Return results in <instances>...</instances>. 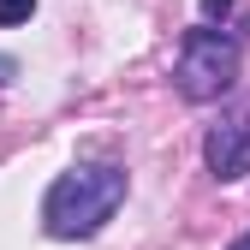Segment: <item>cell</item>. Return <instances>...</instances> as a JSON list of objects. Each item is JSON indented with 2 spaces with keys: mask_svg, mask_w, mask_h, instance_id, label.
Here are the masks:
<instances>
[{
  "mask_svg": "<svg viewBox=\"0 0 250 250\" xmlns=\"http://www.w3.org/2000/svg\"><path fill=\"white\" fill-rule=\"evenodd\" d=\"M125 203V167L113 161H83V167H66L48 197H42V227L48 238H96L113 208Z\"/></svg>",
  "mask_w": 250,
  "mask_h": 250,
  "instance_id": "obj_1",
  "label": "cell"
},
{
  "mask_svg": "<svg viewBox=\"0 0 250 250\" xmlns=\"http://www.w3.org/2000/svg\"><path fill=\"white\" fill-rule=\"evenodd\" d=\"M173 83H179L185 102H221L238 83V42L227 36V30H191L185 48H179Z\"/></svg>",
  "mask_w": 250,
  "mask_h": 250,
  "instance_id": "obj_2",
  "label": "cell"
},
{
  "mask_svg": "<svg viewBox=\"0 0 250 250\" xmlns=\"http://www.w3.org/2000/svg\"><path fill=\"white\" fill-rule=\"evenodd\" d=\"M203 161L208 173L232 185V179H250V96L238 107H227L221 119L208 125V137H203Z\"/></svg>",
  "mask_w": 250,
  "mask_h": 250,
  "instance_id": "obj_3",
  "label": "cell"
},
{
  "mask_svg": "<svg viewBox=\"0 0 250 250\" xmlns=\"http://www.w3.org/2000/svg\"><path fill=\"white\" fill-rule=\"evenodd\" d=\"M36 0H0V24H30Z\"/></svg>",
  "mask_w": 250,
  "mask_h": 250,
  "instance_id": "obj_4",
  "label": "cell"
},
{
  "mask_svg": "<svg viewBox=\"0 0 250 250\" xmlns=\"http://www.w3.org/2000/svg\"><path fill=\"white\" fill-rule=\"evenodd\" d=\"M232 12V0H203V18H227Z\"/></svg>",
  "mask_w": 250,
  "mask_h": 250,
  "instance_id": "obj_5",
  "label": "cell"
},
{
  "mask_svg": "<svg viewBox=\"0 0 250 250\" xmlns=\"http://www.w3.org/2000/svg\"><path fill=\"white\" fill-rule=\"evenodd\" d=\"M12 72H18V60H6V54H0V83H12Z\"/></svg>",
  "mask_w": 250,
  "mask_h": 250,
  "instance_id": "obj_6",
  "label": "cell"
},
{
  "mask_svg": "<svg viewBox=\"0 0 250 250\" xmlns=\"http://www.w3.org/2000/svg\"><path fill=\"white\" fill-rule=\"evenodd\" d=\"M232 250H250V232H244V238H232Z\"/></svg>",
  "mask_w": 250,
  "mask_h": 250,
  "instance_id": "obj_7",
  "label": "cell"
}]
</instances>
